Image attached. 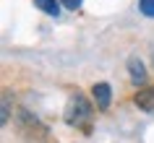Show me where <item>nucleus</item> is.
<instances>
[{
  "label": "nucleus",
  "instance_id": "nucleus-1",
  "mask_svg": "<svg viewBox=\"0 0 154 143\" xmlns=\"http://www.w3.org/2000/svg\"><path fill=\"white\" fill-rule=\"evenodd\" d=\"M89 117H91L89 102H86V99L76 91V94L68 99V107H65V122H68V125H73V127H84L86 122H89Z\"/></svg>",
  "mask_w": 154,
  "mask_h": 143
},
{
  "label": "nucleus",
  "instance_id": "nucleus-2",
  "mask_svg": "<svg viewBox=\"0 0 154 143\" xmlns=\"http://www.w3.org/2000/svg\"><path fill=\"white\" fill-rule=\"evenodd\" d=\"M91 96H94L97 109L105 112L107 107H110V99H112V88H110V83H94V86H91Z\"/></svg>",
  "mask_w": 154,
  "mask_h": 143
},
{
  "label": "nucleus",
  "instance_id": "nucleus-3",
  "mask_svg": "<svg viewBox=\"0 0 154 143\" xmlns=\"http://www.w3.org/2000/svg\"><path fill=\"white\" fill-rule=\"evenodd\" d=\"M128 73H131V81H133L136 86L146 83V68H144V63H141L138 57H131L128 60Z\"/></svg>",
  "mask_w": 154,
  "mask_h": 143
},
{
  "label": "nucleus",
  "instance_id": "nucleus-4",
  "mask_svg": "<svg viewBox=\"0 0 154 143\" xmlns=\"http://www.w3.org/2000/svg\"><path fill=\"white\" fill-rule=\"evenodd\" d=\"M133 102H136L138 109H146V112H152L154 109V86L149 88H141L136 96H133Z\"/></svg>",
  "mask_w": 154,
  "mask_h": 143
},
{
  "label": "nucleus",
  "instance_id": "nucleus-5",
  "mask_svg": "<svg viewBox=\"0 0 154 143\" xmlns=\"http://www.w3.org/2000/svg\"><path fill=\"white\" fill-rule=\"evenodd\" d=\"M34 5L39 10H45L47 16H57V13H60V3H57V0H34Z\"/></svg>",
  "mask_w": 154,
  "mask_h": 143
},
{
  "label": "nucleus",
  "instance_id": "nucleus-6",
  "mask_svg": "<svg viewBox=\"0 0 154 143\" xmlns=\"http://www.w3.org/2000/svg\"><path fill=\"white\" fill-rule=\"evenodd\" d=\"M138 10L146 18H154V0H138Z\"/></svg>",
  "mask_w": 154,
  "mask_h": 143
},
{
  "label": "nucleus",
  "instance_id": "nucleus-7",
  "mask_svg": "<svg viewBox=\"0 0 154 143\" xmlns=\"http://www.w3.org/2000/svg\"><path fill=\"white\" fill-rule=\"evenodd\" d=\"M63 5H65V8H71V10H76L79 5H81V0H63Z\"/></svg>",
  "mask_w": 154,
  "mask_h": 143
}]
</instances>
